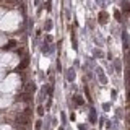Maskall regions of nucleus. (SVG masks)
Listing matches in <instances>:
<instances>
[{
  "label": "nucleus",
  "mask_w": 130,
  "mask_h": 130,
  "mask_svg": "<svg viewBox=\"0 0 130 130\" xmlns=\"http://www.w3.org/2000/svg\"><path fill=\"white\" fill-rule=\"evenodd\" d=\"M75 101H76V103H78V104H81V98H78V96H75Z\"/></svg>",
  "instance_id": "20e7f679"
},
{
  "label": "nucleus",
  "mask_w": 130,
  "mask_h": 130,
  "mask_svg": "<svg viewBox=\"0 0 130 130\" xmlns=\"http://www.w3.org/2000/svg\"><path fill=\"white\" fill-rule=\"evenodd\" d=\"M125 120H127V125H128V127H130V114H128V116H127V119H125Z\"/></svg>",
  "instance_id": "39448f33"
},
{
  "label": "nucleus",
  "mask_w": 130,
  "mask_h": 130,
  "mask_svg": "<svg viewBox=\"0 0 130 130\" xmlns=\"http://www.w3.org/2000/svg\"><path fill=\"white\" fill-rule=\"evenodd\" d=\"M16 130H28L26 125H16Z\"/></svg>",
  "instance_id": "7ed1b4c3"
},
{
  "label": "nucleus",
  "mask_w": 130,
  "mask_h": 130,
  "mask_svg": "<svg viewBox=\"0 0 130 130\" xmlns=\"http://www.w3.org/2000/svg\"><path fill=\"white\" fill-rule=\"evenodd\" d=\"M98 20H99V23H106V21H107V15H106V13H99V18H98Z\"/></svg>",
  "instance_id": "f03ea898"
},
{
  "label": "nucleus",
  "mask_w": 130,
  "mask_h": 130,
  "mask_svg": "<svg viewBox=\"0 0 130 130\" xmlns=\"http://www.w3.org/2000/svg\"><path fill=\"white\" fill-rule=\"evenodd\" d=\"M29 116H31L29 111H24L21 114H18V116H16V119H15V124L16 125H26V127H28V124H29V120H31Z\"/></svg>",
  "instance_id": "f257e3e1"
}]
</instances>
